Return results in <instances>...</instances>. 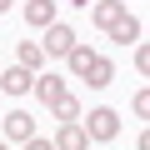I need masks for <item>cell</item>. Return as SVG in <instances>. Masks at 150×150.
<instances>
[{
	"instance_id": "9a60e30c",
	"label": "cell",
	"mask_w": 150,
	"mask_h": 150,
	"mask_svg": "<svg viewBox=\"0 0 150 150\" xmlns=\"http://www.w3.org/2000/svg\"><path fill=\"white\" fill-rule=\"evenodd\" d=\"M25 150H55V145H50V140H40V135H30V140H25Z\"/></svg>"
},
{
	"instance_id": "7a4b0ae2",
	"label": "cell",
	"mask_w": 150,
	"mask_h": 150,
	"mask_svg": "<svg viewBox=\"0 0 150 150\" xmlns=\"http://www.w3.org/2000/svg\"><path fill=\"white\" fill-rule=\"evenodd\" d=\"M80 125H85V135H90V140H115V135H120V115H115V110H105V105H100V110H90V120H80Z\"/></svg>"
},
{
	"instance_id": "2e32d148",
	"label": "cell",
	"mask_w": 150,
	"mask_h": 150,
	"mask_svg": "<svg viewBox=\"0 0 150 150\" xmlns=\"http://www.w3.org/2000/svg\"><path fill=\"white\" fill-rule=\"evenodd\" d=\"M10 5H15V0H0V15H5V10H10Z\"/></svg>"
},
{
	"instance_id": "277c9868",
	"label": "cell",
	"mask_w": 150,
	"mask_h": 150,
	"mask_svg": "<svg viewBox=\"0 0 150 150\" xmlns=\"http://www.w3.org/2000/svg\"><path fill=\"white\" fill-rule=\"evenodd\" d=\"M30 85H35V70H25V65L0 70V90L5 95H30Z\"/></svg>"
},
{
	"instance_id": "5b68a950",
	"label": "cell",
	"mask_w": 150,
	"mask_h": 150,
	"mask_svg": "<svg viewBox=\"0 0 150 150\" xmlns=\"http://www.w3.org/2000/svg\"><path fill=\"white\" fill-rule=\"evenodd\" d=\"M5 135H10V145H25V140L35 135V115H25V110H10V115H5Z\"/></svg>"
},
{
	"instance_id": "5bb4252c",
	"label": "cell",
	"mask_w": 150,
	"mask_h": 150,
	"mask_svg": "<svg viewBox=\"0 0 150 150\" xmlns=\"http://www.w3.org/2000/svg\"><path fill=\"white\" fill-rule=\"evenodd\" d=\"M135 70H140V75L150 70V45H135Z\"/></svg>"
},
{
	"instance_id": "3957f363",
	"label": "cell",
	"mask_w": 150,
	"mask_h": 150,
	"mask_svg": "<svg viewBox=\"0 0 150 150\" xmlns=\"http://www.w3.org/2000/svg\"><path fill=\"white\" fill-rule=\"evenodd\" d=\"M55 150H90L85 125H80V120H60V130H55Z\"/></svg>"
},
{
	"instance_id": "52a82bcc",
	"label": "cell",
	"mask_w": 150,
	"mask_h": 150,
	"mask_svg": "<svg viewBox=\"0 0 150 150\" xmlns=\"http://www.w3.org/2000/svg\"><path fill=\"white\" fill-rule=\"evenodd\" d=\"M25 25H35V30H45L50 20H55V0H25Z\"/></svg>"
},
{
	"instance_id": "30bf717a",
	"label": "cell",
	"mask_w": 150,
	"mask_h": 150,
	"mask_svg": "<svg viewBox=\"0 0 150 150\" xmlns=\"http://www.w3.org/2000/svg\"><path fill=\"white\" fill-rule=\"evenodd\" d=\"M30 90H35L45 105H55V100L65 95V80H60V75H35V85H30Z\"/></svg>"
},
{
	"instance_id": "8992f818",
	"label": "cell",
	"mask_w": 150,
	"mask_h": 150,
	"mask_svg": "<svg viewBox=\"0 0 150 150\" xmlns=\"http://www.w3.org/2000/svg\"><path fill=\"white\" fill-rule=\"evenodd\" d=\"M85 10H90V20H95L100 30H110V25L125 15V0H95V5H85Z\"/></svg>"
},
{
	"instance_id": "7c38bea8",
	"label": "cell",
	"mask_w": 150,
	"mask_h": 150,
	"mask_svg": "<svg viewBox=\"0 0 150 150\" xmlns=\"http://www.w3.org/2000/svg\"><path fill=\"white\" fill-rule=\"evenodd\" d=\"M50 110H55V120H80V100H75V95H60Z\"/></svg>"
},
{
	"instance_id": "e0dca14e",
	"label": "cell",
	"mask_w": 150,
	"mask_h": 150,
	"mask_svg": "<svg viewBox=\"0 0 150 150\" xmlns=\"http://www.w3.org/2000/svg\"><path fill=\"white\" fill-rule=\"evenodd\" d=\"M0 150H10V140H0Z\"/></svg>"
},
{
	"instance_id": "ba28073f",
	"label": "cell",
	"mask_w": 150,
	"mask_h": 150,
	"mask_svg": "<svg viewBox=\"0 0 150 150\" xmlns=\"http://www.w3.org/2000/svg\"><path fill=\"white\" fill-rule=\"evenodd\" d=\"M110 40H115V45H140V20H135V15L125 10V15H120V20L110 25Z\"/></svg>"
},
{
	"instance_id": "9c48e42d",
	"label": "cell",
	"mask_w": 150,
	"mask_h": 150,
	"mask_svg": "<svg viewBox=\"0 0 150 150\" xmlns=\"http://www.w3.org/2000/svg\"><path fill=\"white\" fill-rule=\"evenodd\" d=\"M80 80H90V85L100 90V85H110V80H115V65H110L105 55H90V65H85V75H80Z\"/></svg>"
},
{
	"instance_id": "8fae6325",
	"label": "cell",
	"mask_w": 150,
	"mask_h": 150,
	"mask_svg": "<svg viewBox=\"0 0 150 150\" xmlns=\"http://www.w3.org/2000/svg\"><path fill=\"white\" fill-rule=\"evenodd\" d=\"M15 65H25V70H40V65H45V50H40V40H20V45H15Z\"/></svg>"
},
{
	"instance_id": "6da1fadb",
	"label": "cell",
	"mask_w": 150,
	"mask_h": 150,
	"mask_svg": "<svg viewBox=\"0 0 150 150\" xmlns=\"http://www.w3.org/2000/svg\"><path fill=\"white\" fill-rule=\"evenodd\" d=\"M75 45H80V35H75L70 25H60V20H50V25H45V40H40V50H45V55H70Z\"/></svg>"
},
{
	"instance_id": "4fadbf2b",
	"label": "cell",
	"mask_w": 150,
	"mask_h": 150,
	"mask_svg": "<svg viewBox=\"0 0 150 150\" xmlns=\"http://www.w3.org/2000/svg\"><path fill=\"white\" fill-rule=\"evenodd\" d=\"M130 110H135V120H145V115H150V90H140V95H135V105H130Z\"/></svg>"
}]
</instances>
